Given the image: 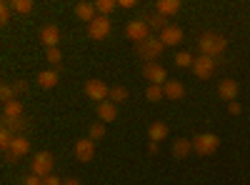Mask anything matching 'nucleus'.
I'll return each instance as SVG.
<instances>
[{
	"instance_id": "obj_3",
	"label": "nucleus",
	"mask_w": 250,
	"mask_h": 185,
	"mask_svg": "<svg viewBox=\"0 0 250 185\" xmlns=\"http://www.w3.org/2000/svg\"><path fill=\"white\" fill-rule=\"evenodd\" d=\"M53 165H55V158L50 153H35L33 163H30V168H33V175H40V178H48L53 173Z\"/></svg>"
},
{
	"instance_id": "obj_33",
	"label": "nucleus",
	"mask_w": 250,
	"mask_h": 185,
	"mask_svg": "<svg viewBox=\"0 0 250 185\" xmlns=\"http://www.w3.org/2000/svg\"><path fill=\"white\" fill-rule=\"evenodd\" d=\"M45 58H48V63H53V65H58L60 60H62V55H60V50H58V48H50V50L45 53Z\"/></svg>"
},
{
	"instance_id": "obj_40",
	"label": "nucleus",
	"mask_w": 250,
	"mask_h": 185,
	"mask_svg": "<svg viewBox=\"0 0 250 185\" xmlns=\"http://www.w3.org/2000/svg\"><path fill=\"white\" fill-rule=\"evenodd\" d=\"M62 185H80V183H78L75 178H68V180H65V183H62Z\"/></svg>"
},
{
	"instance_id": "obj_2",
	"label": "nucleus",
	"mask_w": 250,
	"mask_h": 185,
	"mask_svg": "<svg viewBox=\"0 0 250 185\" xmlns=\"http://www.w3.org/2000/svg\"><path fill=\"white\" fill-rule=\"evenodd\" d=\"M218 148H220V138L213 135V133H200V135H195V140H193V150H195L198 155H203V158L213 155Z\"/></svg>"
},
{
	"instance_id": "obj_36",
	"label": "nucleus",
	"mask_w": 250,
	"mask_h": 185,
	"mask_svg": "<svg viewBox=\"0 0 250 185\" xmlns=\"http://www.w3.org/2000/svg\"><path fill=\"white\" fill-rule=\"evenodd\" d=\"M25 185H43V178H40V175H28Z\"/></svg>"
},
{
	"instance_id": "obj_19",
	"label": "nucleus",
	"mask_w": 250,
	"mask_h": 185,
	"mask_svg": "<svg viewBox=\"0 0 250 185\" xmlns=\"http://www.w3.org/2000/svg\"><path fill=\"white\" fill-rule=\"evenodd\" d=\"M155 10L163 15V18H170L180 10V0H158L155 3Z\"/></svg>"
},
{
	"instance_id": "obj_21",
	"label": "nucleus",
	"mask_w": 250,
	"mask_h": 185,
	"mask_svg": "<svg viewBox=\"0 0 250 185\" xmlns=\"http://www.w3.org/2000/svg\"><path fill=\"white\" fill-rule=\"evenodd\" d=\"M75 18L85 20V23L90 25L93 20H95V5H93V3H78V5H75Z\"/></svg>"
},
{
	"instance_id": "obj_11",
	"label": "nucleus",
	"mask_w": 250,
	"mask_h": 185,
	"mask_svg": "<svg viewBox=\"0 0 250 185\" xmlns=\"http://www.w3.org/2000/svg\"><path fill=\"white\" fill-rule=\"evenodd\" d=\"M30 153V140L25 135H15L10 150L5 153V160H18V158H25Z\"/></svg>"
},
{
	"instance_id": "obj_39",
	"label": "nucleus",
	"mask_w": 250,
	"mask_h": 185,
	"mask_svg": "<svg viewBox=\"0 0 250 185\" xmlns=\"http://www.w3.org/2000/svg\"><path fill=\"white\" fill-rule=\"evenodd\" d=\"M158 150H160V145H158V143H153V140H150V145H148V153H150V155H158Z\"/></svg>"
},
{
	"instance_id": "obj_13",
	"label": "nucleus",
	"mask_w": 250,
	"mask_h": 185,
	"mask_svg": "<svg viewBox=\"0 0 250 185\" xmlns=\"http://www.w3.org/2000/svg\"><path fill=\"white\" fill-rule=\"evenodd\" d=\"M38 38H40V43L50 50V48H58V43H60V30L55 25H45L43 30H40Z\"/></svg>"
},
{
	"instance_id": "obj_29",
	"label": "nucleus",
	"mask_w": 250,
	"mask_h": 185,
	"mask_svg": "<svg viewBox=\"0 0 250 185\" xmlns=\"http://www.w3.org/2000/svg\"><path fill=\"white\" fill-rule=\"evenodd\" d=\"M10 10H13V3H8V0H5V3H0V23H3V25L10 23Z\"/></svg>"
},
{
	"instance_id": "obj_22",
	"label": "nucleus",
	"mask_w": 250,
	"mask_h": 185,
	"mask_svg": "<svg viewBox=\"0 0 250 185\" xmlns=\"http://www.w3.org/2000/svg\"><path fill=\"white\" fill-rule=\"evenodd\" d=\"M35 80H38V85H40V88L50 90V88H55V85H58V80H60V78H58V73H55V70H43V73H38V78H35Z\"/></svg>"
},
{
	"instance_id": "obj_31",
	"label": "nucleus",
	"mask_w": 250,
	"mask_h": 185,
	"mask_svg": "<svg viewBox=\"0 0 250 185\" xmlns=\"http://www.w3.org/2000/svg\"><path fill=\"white\" fill-rule=\"evenodd\" d=\"M15 95H18V93H15V88H13V85H8V83H5L3 88H0V98H3V103L15 100Z\"/></svg>"
},
{
	"instance_id": "obj_15",
	"label": "nucleus",
	"mask_w": 250,
	"mask_h": 185,
	"mask_svg": "<svg viewBox=\"0 0 250 185\" xmlns=\"http://www.w3.org/2000/svg\"><path fill=\"white\" fill-rule=\"evenodd\" d=\"M238 83H235V80L233 78H225L223 80V83H220V88H218V93H220V98L223 100H228V103H233L235 98H238Z\"/></svg>"
},
{
	"instance_id": "obj_9",
	"label": "nucleus",
	"mask_w": 250,
	"mask_h": 185,
	"mask_svg": "<svg viewBox=\"0 0 250 185\" xmlns=\"http://www.w3.org/2000/svg\"><path fill=\"white\" fill-rule=\"evenodd\" d=\"M75 158L80 163H90L95 158V140L93 138H80L75 140Z\"/></svg>"
},
{
	"instance_id": "obj_18",
	"label": "nucleus",
	"mask_w": 250,
	"mask_h": 185,
	"mask_svg": "<svg viewBox=\"0 0 250 185\" xmlns=\"http://www.w3.org/2000/svg\"><path fill=\"white\" fill-rule=\"evenodd\" d=\"M98 118H100L103 123L115 120V118H118V105H115V103H110V100L100 103V105H98Z\"/></svg>"
},
{
	"instance_id": "obj_37",
	"label": "nucleus",
	"mask_w": 250,
	"mask_h": 185,
	"mask_svg": "<svg viewBox=\"0 0 250 185\" xmlns=\"http://www.w3.org/2000/svg\"><path fill=\"white\" fill-rule=\"evenodd\" d=\"M13 88H15V93H25L28 90V83H25V80H15Z\"/></svg>"
},
{
	"instance_id": "obj_7",
	"label": "nucleus",
	"mask_w": 250,
	"mask_h": 185,
	"mask_svg": "<svg viewBox=\"0 0 250 185\" xmlns=\"http://www.w3.org/2000/svg\"><path fill=\"white\" fill-rule=\"evenodd\" d=\"M110 18L108 15H98L93 23L88 25V35L93 38V40H103V38H108L110 35Z\"/></svg>"
},
{
	"instance_id": "obj_5",
	"label": "nucleus",
	"mask_w": 250,
	"mask_h": 185,
	"mask_svg": "<svg viewBox=\"0 0 250 185\" xmlns=\"http://www.w3.org/2000/svg\"><path fill=\"white\" fill-rule=\"evenodd\" d=\"M125 35H128L133 43H145V40L150 38V28H148V23L145 20H130L128 25H125Z\"/></svg>"
},
{
	"instance_id": "obj_24",
	"label": "nucleus",
	"mask_w": 250,
	"mask_h": 185,
	"mask_svg": "<svg viewBox=\"0 0 250 185\" xmlns=\"http://www.w3.org/2000/svg\"><path fill=\"white\" fill-rule=\"evenodd\" d=\"M193 63H195V58L190 53H185V50L175 53V65L178 68H193Z\"/></svg>"
},
{
	"instance_id": "obj_30",
	"label": "nucleus",
	"mask_w": 250,
	"mask_h": 185,
	"mask_svg": "<svg viewBox=\"0 0 250 185\" xmlns=\"http://www.w3.org/2000/svg\"><path fill=\"white\" fill-rule=\"evenodd\" d=\"M13 10L15 13H30L33 10V3H30V0H13Z\"/></svg>"
},
{
	"instance_id": "obj_25",
	"label": "nucleus",
	"mask_w": 250,
	"mask_h": 185,
	"mask_svg": "<svg viewBox=\"0 0 250 185\" xmlns=\"http://www.w3.org/2000/svg\"><path fill=\"white\" fill-rule=\"evenodd\" d=\"M128 100V90H125L123 85H115L110 88V103H115V105H120V103Z\"/></svg>"
},
{
	"instance_id": "obj_4",
	"label": "nucleus",
	"mask_w": 250,
	"mask_h": 185,
	"mask_svg": "<svg viewBox=\"0 0 250 185\" xmlns=\"http://www.w3.org/2000/svg\"><path fill=\"white\" fill-rule=\"evenodd\" d=\"M163 40L160 38H148V40H145V43H140L138 45V55L140 58H145V60H148V63H155V58H160V53H163Z\"/></svg>"
},
{
	"instance_id": "obj_12",
	"label": "nucleus",
	"mask_w": 250,
	"mask_h": 185,
	"mask_svg": "<svg viewBox=\"0 0 250 185\" xmlns=\"http://www.w3.org/2000/svg\"><path fill=\"white\" fill-rule=\"evenodd\" d=\"M158 38L163 40V45H165V48H175V45L183 43V30H180L178 25H168Z\"/></svg>"
},
{
	"instance_id": "obj_26",
	"label": "nucleus",
	"mask_w": 250,
	"mask_h": 185,
	"mask_svg": "<svg viewBox=\"0 0 250 185\" xmlns=\"http://www.w3.org/2000/svg\"><path fill=\"white\" fill-rule=\"evenodd\" d=\"M15 135H18V133H13V130H8V128H3V133H0V148H3L5 153L10 150V145H13Z\"/></svg>"
},
{
	"instance_id": "obj_10",
	"label": "nucleus",
	"mask_w": 250,
	"mask_h": 185,
	"mask_svg": "<svg viewBox=\"0 0 250 185\" xmlns=\"http://www.w3.org/2000/svg\"><path fill=\"white\" fill-rule=\"evenodd\" d=\"M143 75L150 80V85H165L168 83V73H165V68L160 63H145Z\"/></svg>"
},
{
	"instance_id": "obj_28",
	"label": "nucleus",
	"mask_w": 250,
	"mask_h": 185,
	"mask_svg": "<svg viewBox=\"0 0 250 185\" xmlns=\"http://www.w3.org/2000/svg\"><path fill=\"white\" fill-rule=\"evenodd\" d=\"M115 5H118V0H98V3H95V10L103 13V15H108L110 10H115Z\"/></svg>"
},
{
	"instance_id": "obj_16",
	"label": "nucleus",
	"mask_w": 250,
	"mask_h": 185,
	"mask_svg": "<svg viewBox=\"0 0 250 185\" xmlns=\"http://www.w3.org/2000/svg\"><path fill=\"white\" fill-rule=\"evenodd\" d=\"M173 158L175 160H183V158H188L193 153V140H188V138H178L175 143H173Z\"/></svg>"
},
{
	"instance_id": "obj_8",
	"label": "nucleus",
	"mask_w": 250,
	"mask_h": 185,
	"mask_svg": "<svg viewBox=\"0 0 250 185\" xmlns=\"http://www.w3.org/2000/svg\"><path fill=\"white\" fill-rule=\"evenodd\" d=\"M193 73H195V78H200V80L213 78V73H215V58L198 55V58H195V63H193Z\"/></svg>"
},
{
	"instance_id": "obj_32",
	"label": "nucleus",
	"mask_w": 250,
	"mask_h": 185,
	"mask_svg": "<svg viewBox=\"0 0 250 185\" xmlns=\"http://www.w3.org/2000/svg\"><path fill=\"white\" fill-rule=\"evenodd\" d=\"M103 135H105V125H103V123H93V125H90V133H88V138L98 140V138H103Z\"/></svg>"
},
{
	"instance_id": "obj_6",
	"label": "nucleus",
	"mask_w": 250,
	"mask_h": 185,
	"mask_svg": "<svg viewBox=\"0 0 250 185\" xmlns=\"http://www.w3.org/2000/svg\"><path fill=\"white\" fill-rule=\"evenodd\" d=\"M85 95L95 103H105V98H110V88L103 83V80L98 78H90L88 83H85Z\"/></svg>"
},
{
	"instance_id": "obj_17",
	"label": "nucleus",
	"mask_w": 250,
	"mask_h": 185,
	"mask_svg": "<svg viewBox=\"0 0 250 185\" xmlns=\"http://www.w3.org/2000/svg\"><path fill=\"white\" fill-rule=\"evenodd\" d=\"M163 93H165V98H170V100H180L185 95V85L180 83V80H168V83L163 85Z\"/></svg>"
},
{
	"instance_id": "obj_38",
	"label": "nucleus",
	"mask_w": 250,
	"mask_h": 185,
	"mask_svg": "<svg viewBox=\"0 0 250 185\" xmlns=\"http://www.w3.org/2000/svg\"><path fill=\"white\" fill-rule=\"evenodd\" d=\"M120 8H135V0H118Z\"/></svg>"
},
{
	"instance_id": "obj_14",
	"label": "nucleus",
	"mask_w": 250,
	"mask_h": 185,
	"mask_svg": "<svg viewBox=\"0 0 250 185\" xmlns=\"http://www.w3.org/2000/svg\"><path fill=\"white\" fill-rule=\"evenodd\" d=\"M20 118H23V103L18 98L5 103L3 105V123H13V120H20Z\"/></svg>"
},
{
	"instance_id": "obj_1",
	"label": "nucleus",
	"mask_w": 250,
	"mask_h": 185,
	"mask_svg": "<svg viewBox=\"0 0 250 185\" xmlns=\"http://www.w3.org/2000/svg\"><path fill=\"white\" fill-rule=\"evenodd\" d=\"M198 45H200V55H208V58H218L225 48H228V40L218 33H203L200 40H198Z\"/></svg>"
},
{
	"instance_id": "obj_23",
	"label": "nucleus",
	"mask_w": 250,
	"mask_h": 185,
	"mask_svg": "<svg viewBox=\"0 0 250 185\" xmlns=\"http://www.w3.org/2000/svg\"><path fill=\"white\" fill-rule=\"evenodd\" d=\"M145 23H148V28L150 30H158V35L168 28V23H165V18L160 15V13H153V15H148V20H145Z\"/></svg>"
},
{
	"instance_id": "obj_20",
	"label": "nucleus",
	"mask_w": 250,
	"mask_h": 185,
	"mask_svg": "<svg viewBox=\"0 0 250 185\" xmlns=\"http://www.w3.org/2000/svg\"><path fill=\"white\" fill-rule=\"evenodd\" d=\"M168 125H165V123H150V128H148V138L153 140V143H160V140H165V138H168Z\"/></svg>"
},
{
	"instance_id": "obj_34",
	"label": "nucleus",
	"mask_w": 250,
	"mask_h": 185,
	"mask_svg": "<svg viewBox=\"0 0 250 185\" xmlns=\"http://www.w3.org/2000/svg\"><path fill=\"white\" fill-rule=\"evenodd\" d=\"M62 183H65V180H60V178L53 175V173H50L48 178H43V185H62Z\"/></svg>"
},
{
	"instance_id": "obj_35",
	"label": "nucleus",
	"mask_w": 250,
	"mask_h": 185,
	"mask_svg": "<svg viewBox=\"0 0 250 185\" xmlns=\"http://www.w3.org/2000/svg\"><path fill=\"white\" fill-rule=\"evenodd\" d=\"M240 103L238 100H233V103H228V113H230V115H240Z\"/></svg>"
},
{
	"instance_id": "obj_27",
	"label": "nucleus",
	"mask_w": 250,
	"mask_h": 185,
	"mask_svg": "<svg viewBox=\"0 0 250 185\" xmlns=\"http://www.w3.org/2000/svg\"><path fill=\"white\" fill-rule=\"evenodd\" d=\"M145 98H148L150 103H158V100H163V98H165V93H163V85H148V90H145Z\"/></svg>"
}]
</instances>
